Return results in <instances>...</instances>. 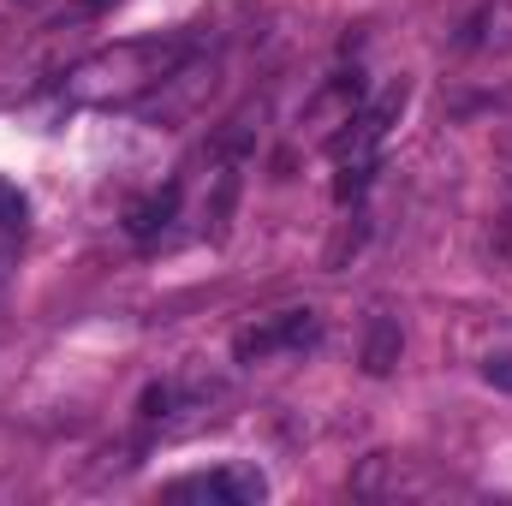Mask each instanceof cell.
Here are the masks:
<instances>
[{
  "instance_id": "4",
  "label": "cell",
  "mask_w": 512,
  "mask_h": 506,
  "mask_svg": "<svg viewBox=\"0 0 512 506\" xmlns=\"http://www.w3.org/2000/svg\"><path fill=\"white\" fill-rule=\"evenodd\" d=\"M173 209H179V185H167V191H155V197L131 203V209H126V233H131V239H155V233L173 221Z\"/></svg>"
},
{
  "instance_id": "3",
  "label": "cell",
  "mask_w": 512,
  "mask_h": 506,
  "mask_svg": "<svg viewBox=\"0 0 512 506\" xmlns=\"http://www.w3.org/2000/svg\"><path fill=\"white\" fill-rule=\"evenodd\" d=\"M399 352H405L399 322H393V316H370V328H364V370H370V376H393Z\"/></svg>"
},
{
  "instance_id": "10",
  "label": "cell",
  "mask_w": 512,
  "mask_h": 506,
  "mask_svg": "<svg viewBox=\"0 0 512 506\" xmlns=\"http://www.w3.org/2000/svg\"><path fill=\"white\" fill-rule=\"evenodd\" d=\"M167 405H173V387H149L143 393V417H161Z\"/></svg>"
},
{
  "instance_id": "11",
  "label": "cell",
  "mask_w": 512,
  "mask_h": 506,
  "mask_svg": "<svg viewBox=\"0 0 512 506\" xmlns=\"http://www.w3.org/2000/svg\"><path fill=\"white\" fill-rule=\"evenodd\" d=\"M108 6H114V0H78V12H84V18H90V12H108Z\"/></svg>"
},
{
  "instance_id": "2",
  "label": "cell",
  "mask_w": 512,
  "mask_h": 506,
  "mask_svg": "<svg viewBox=\"0 0 512 506\" xmlns=\"http://www.w3.org/2000/svg\"><path fill=\"white\" fill-rule=\"evenodd\" d=\"M316 334H322L316 310H280V316H268V322L245 328V334L233 340V352H239V364H262V358H274V352H298V346H310Z\"/></svg>"
},
{
  "instance_id": "9",
  "label": "cell",
  "mask_w": 512,
  "mask_h": 506,
  "mask_svg": "<svg viewBox=\"0 0 512 506\" xmlns=\"http://www.w3.org/2000/svg\"><path fill=\"white\" fill-rule=\"evenodd\" d=\"M483 376H489V387H507V393H512V358H489V364H483Z\"/></svg>"
},
{
  "instance_id": "6",
  "label": "cell",
  "mask_w": 512,
  "mask_h": 506,
  "mask_svg": "<svg viewBox=\"0 0 512 506\" xmlns=\"http://www.w3.org/2000/svg\"><path fill=\"white\" fill-rule=\"evenodd\" d=\"M370 173H376V155H364V161H340V179H334V197L340 203H352L364 185H370Z\"/></svg>"
},
{
  "instance_id": "5",
  "label": "cell",
  "mask_w": 512,
  "mask_h": 506,
  "mask_svg": "<svg viewBox=\"0 0 512 506\" xmlns=\"http://www.w3.org/2000/svg\"><path fill=\"white\" fill-rule=\"evenodd\" d=\"M221 495L233 506H256L268 495V477H262L256 465H227V471H221Z\"/></svg>"
},
{
  "instance_id": "7",
  "label": "cell",
  "mask_w": 512,
  "mask_h": 506,
  "mask_svg": "<svg viewBox=\"0 0 512 506\" xmlns=\"http://www.w3.org/2000/svg\"><path fill=\"white\" fill-rule=\"evenodd\" d=\"M24 209H30V203H24V191H18L12 179H0V227H18V221H24Z\"/></svg>"
},
{
  "instance_id": "1",
  "label": "cell",
  "mask_w": 512,
  "mask_h": 506,
  "mask_svg": "<svg viewBox=\"0 0 512 506\" xmlns=\"http://www.w3.org/2000/svg\"><path fill=\"white\" fill-rule=\"evenodd\" d=\"M173 66H179L173 42H120L108 54L78 60L60 78V96L78 102V108H120V102H137L149 84H167Z\"/></svg>"
},
{
  "instance_id": "8",
  "label": "cell",
  "mask_w": 512,
  "mask_h": 506,
  "mask_svg": "<svg viewBox=\"0 0 512 506\" xmlns=\"http://www.w3.org/2000/svg\"><path fill=\"white\" fill-rule=\"evenodd\" d=\"M358 245H364V221L352 215V227H346V233L328 245V268H340V262H346V251H358Z\"/></svg>"
}]
</instances>
